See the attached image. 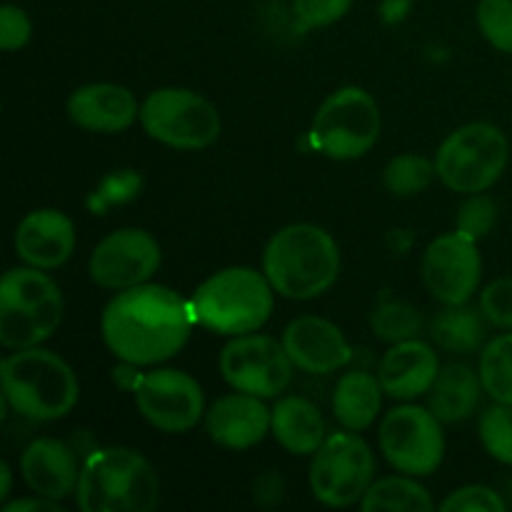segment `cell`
Here are the masks:
<instances>
[{
	"instance_id": "6da1fadb",
	"label": "cell",
	"mask_w": 512,
	"mask_h": 512,
	"mask_svg": "<svg viewBox=\"0 0 512 512\" xmlns=\"http://www.w3.org/2000/svg\"><path fill=\"white\" fill-rule=\"evenodd\" d=\"M195 325L190 300L165 285L120 290L103 310L100 333L125 365H158L180 353Z\"/></svg>"
},
{
	"instance_id": "7a4b0ae2",
	"label": "cell",
	"mask_w": 512,
	"mask_h": 512,
	"mask_svg": "<svg viewBox=\"0 0 512 512\" xmlns=\"http://www.w3.org/2000/svg\"><path fill=\"white\" fill-rule=\"evenodd\" d=\"M263 273L283 298L313 300L328 293L338 280V243L320 225H285L265 245Z\"/></svg>"
},
{
	"instance_id": "3957f363",
	"label": "cell",
	"mask_w": 512,
	"mask_h": 512,
	"mask_svg": "<svg viewBox=\"0 0 512 512\" xmlns=\"http://www.w3.org/2000/svg\"><path fill=\"white\" fill-rule=\"evenodd\" d=\"M75 503L83 512H153L160 478L135 450L95 448L80 470Z\"/></svg>"
},
{
	"instance_id": "277c9868",
	"label": "cell",
	"mask_w": 512,
	"mask_h": 512,
	"mask_svg": "<svg viewBox=\"0 0 512 512\" xmlns=\"http://www.w3.org/2000/svg\"><path fill=\"white\" fill-rule=\"evenodd\" d=\"M3 398L20 418L53 423L78 403V378L60 355L43 348L13 350L0 363Z\"/></svg>"
},
{
	"instance_id": "5b68a950",
	"label": "cell",
	"mask_w": 512,
	"mask_h": 512,
	"mask_svg": "<svg viewBox=\"0 0 512 512\" xmlns=\"http://www.w3.org/2000/svg\"><path fill=\"white\" fill-rule=\"evenodd\" d=\"M273 285L253 268H225L190 295L195 323L218 335L255 333L273 313Z\"/></svg>"
},
{
	"instance_id": "8992f818",
	"label": "cell",
	"mask_w": 512,
	"mask_h": 512,
	"mask_svg": "<svg viewBox=\"0 0 512 512\" xmlns=\"http://www.w3.org/2000/svg\"><path fill=\"white\" fill-rule=\"evenodd\" d=\"M63 320V293L40 268H13L0 280V343L8 350L35 348Z\"/></svg>"
},
{
	"instance_id": "52a82bcc",
	"label": "cell",
	"mask_w": 512,
	"mask_h": 512,
	"mask_svg": "<svg viewBox=\"0 0 512 512\" xmlns=\"http://www.w3.org/2000/svg\"><path fill=\"white\" fill-rule=\"evenodd\" d=\"M508 158V138L498 125L470 123L443 140L435 153V170L455 193H485L505 173Z\"/></svg>"
},
{
	"instance_id": "ba28073f",
	"label": "cell",
	"mask_w": 512,
	"mask_h": 512,
	"mask_svg": "<svg viewBox=\"0 0 512 512\" xmlns=\"http://www.w3.org/2000/svg\"><path fill=\"white\" fill-rule=\"evenodd\" d=\"M383 118L373 95L363 88H340L323 100L313 118L310 138L333 160L363 158L378 143Z\"/></svg>"
},
{
	"instance_id": "9c48e42d",
	"label": "cell",
	"mask_w": 512,
	"mask_h": 512,
	"mask_svg": "<svg viewBox=\"0 0 512 512\" xmlns=\"http://www.w3.org/2000/svg\"><path fill=\"white\" fill-rule=\"evenodd\" d=\"M145 133L175 150H203L220 138V113L188 88H160L140 105Z\"/></svg>"
},
{
	"instance_id": "30bf717a",
	"label": "cell",
	"mask_w": 512,
	"mask_h": 512,
	"mask_svg": "<svg viewBox=\"0 0 512 512\" xmlns=\"http://www.w3.org/2000/svg\"><path fill=\"white\" fill-rule=\"evenodd\" d=\"M375 458L353 430L325 438L310 463V493L328 508H350L360 503L373 485Z\"/></svg>"
},
{
	"instance_id": "8fae6325",
	"label": "cell",
	"mask_w": 512,
	"mask_h": 512,
	"mask_svg": "<svg viewBox=\"0 0 512 512\" xmlns=\"http://www.w3.org/2000/svg\"><path fill=\"white\" fill-rule=\"evenodd\" d=\"M433 410L420 405L393 408L380 423V450L395 470L425 478L440 468L445 458V435Z\"/></svg>"
},
{
	"instance_id": "7c38bea8",
	"label": "cell",
	"mask_w": 512,
	"mask_h": 512,
	"mask_svg": "<svg viewBox=\"0 0 512 512\" xmlns=\"http://www.w3.org/2000/svg\"><path fill=\"white\" fill-rule=\"evenodd\" d=\"M220 375L240 393L275 398L293 380L295 363L280 340L270 335H235L220 353Z\"/></svg>"
},
{
	"instance_id": "4fadbf2b",
	"label": "cell",
	"mask_w": 512,
	"mask_h": 512,
	"mask_svg": "<svg viewBox=\"0 0 512 512\" xmlns=\"http://www.w3.org/2000/svg\"><path fill=\"white\" fill-rule=\"evenodd\" d=\"M135 408L160 433H188L205 415V395L193 375L160 368L140 375L133 388Z\"/></svg>"
},
{
	"instance_id": "5bb4252c",
	"label": "cell",
	"mask_w": 512,
	"mask_h": 512,
	"mask_svg": "<svg viewBox=\"0 0 512 512\" xmlns=\"http://www.w3.org/2000/svg\"><path fill=\"white\" fill-rule=\"evenodd\" d=\"M163 263L158 240L140 228H120L95 245L88 273L105 290H128L143 285Z\"/></svg>"
},
{
	"instance_id": "9a60e30c",
	"label": "cell",
	"mask_w": 512,
	"mask_h": 512,
	"mask_svg": "<svg viewBox=\"0 0 512 512\" xmlns=\"http://www.w3.org/2000/svg\"><path fill=\"white\" fill-rule=\"evenodd\" d=\"M478 240L460 230L440 235L425 248L420 275L428 293L443 305H463L475 295L483 275Z\"/></svg>"
},
{
	"instance_id": "2e32d148",
	"label": "cell",
	"mask_w": 512,
	"mask_h": 512,
	"mask_svg": "<svg viewBox=\"0 0 512 512\" xmlns=\"http://www.w3.org/2000/svg\"><path fill=\"white\" fill-rule=\"evenodd\" d=\"M283 345L295 368L313 375H328L340 370L353 358L348 338L330 320L318 315H300L285 328Z\"/></svg>"
},
{
	"instance_id": "e0dca14e",
	"label": "cell",
	"mask_w": 512,
	"mask_h": 512,
	"mask_svg": "<svg viewBox=\"0 0 512 512\" xmlns=\"http://www.w3.org/2000/svg\"><path fill=\"white\" fill-rule=\"evenodd\" d=\"M78 450L58 438H38L20 455V475L33 495L63 500L75 495L80 480Z\"/></svg>"
},
{
	"instance_id": "ac0fdd59",
	"label": "cell",
	"mask_w": 512,
	"mask_h": 512,
	"mask_svg": "<svg viewBox=\"0 0 512 512\" xmlns=\"http://www.w3.org/2000/svg\"><path fill=\"white\" fill-rule=\"evenodd\" d=\"M270 420L273 410L265 408L263 398L235 390L205 413V430L220 448L248 450L270 433Z\"/></svg>"
},
{
	"instance_id": "d6986e66",
	"label": "cell",
	"mask_w": 512,
	"mask_h": 512,
	"mask_svg": "<svg viewBox=\"0 0 512 512\" xmlns=\"http://www.w3.org/2000/svg\"><path fill=\"white\" fill-rule=\"evenodd\" d=\"M15 253L25 265L40 270H55L75 250V225L65 213L53 208L33 210L20 220L15 230Z\"/></svg>"
},
{
	"instance_id": "ffe728a7",
	"label": "cell",
	"mask_w": 512,
	"mask_h": 512,
	"mask_svg": "<svg viewBox=\"0 0 512 512\" xmlns=\"http://www.w3.org/2000/svg\"><path fill=\"white\" fill-rule=\"evenodd\" d=\"M68 115L90 133H123L138 120L140 108L125 85L90 83L70 93Z\"/></svg>"
},
{
	"instance_id": "44dd1931",
	"label": "cell",
	"mask_w": 512,
	"mask_h": 512,
	"mask_svg": "<svg viewBox=\"0 0 512 512\" xmlns=\"http://www.w3.org/2000/svg\"><path fill=\"white\" fill-rule=\"evenodd\" d=\"M440 373L438 353L418 338L390 345L380 360L378 378L385 393L395 400H415L433 388Z\"/></svg>"
},
{
	"instance_id": "7402d4cb",
	"label": "cell",
	"mask_w": 512,
	"mask_h": 512,
	"mask_svg": "<svg viewBox=\"0 0 512 512\" xmlns=\"http://www.w3.org/2000/svg\"><path fill=\"white\" fill-rule=\"evenodd\" d=\"M270 433L290 455H315L325 443V420L308 398L288 395L275 403Z\"/></svg>"
},
{
	"instance_id": "603a6c76",
	"label": "cell",
	"mask_w": 512,
	"mask_h": 512,
	"mask_svg": "<svg viewBox=\"0 0 512 512\" xmlns=\"http://www.w3.org/2000/svg\"><path fill=\"white\" fill-rule=\"evenodd\" d=\"M483 380L470 365L450 363L440 368L433 388L428 390V408L440 423H460L478 410Z\"/></svg>"
},
{
	"instance_id": "cb8c5ba5",
	"label": "cell",
	"mask_w": 512,
	"mask_h": 512,
	"mask_svg": "<svg viewBox=\"0 0 512 512\" xmlns=\"http://www.w3.org/2000/svg\"><path fill=\"white\" fill-rule=\"evenodd\" d=\"M383 393L380 378H375L373 373H365V370L345 373L333 393L335 420L353 433L370 428L383 405Z\"/></svg>"
},
{
	"instance_id": "d4e9b609",
	"label": "cell",
	"mask_w": 512,
	"mask_h": 512,
	"mask_svg": "<svg viewBox=\"0 0 512 512\" xmlns=\"http://www.w3.org/2000/svg\"><path fill=\"white\" fill-rule=\"evenodd\" d=\"M488 318L473 305H445L430 323V338L435 345L453 355H473L485 345Z\"/></svg>"
},
{
	"instance_id": "484cf974",
	"label": "cell",
	"mask_w": 512,
	"mask_h": 512,
	"mask_svg": "<svg viewBox=\"0 0 512 512\" xmlns=\"http://www.w3.org/2000/svg\"><path fill=\"white\" fill-rule=\"evenodd\" d=\"M360 508L365 512H430L435 510V503L423 485L393 475L370 485L365 498L360 500Z\"/></svg>"
},
{
	"instance_id": "4316f807",
	"label": "cell",
	"mask_w": 512,
	"mask_h": 512,
	"mask_svg": "<svg viewBox=\"0 0 512 512\" xmlns=\"http://www.w3.org/2000/svg\"><path fill=\"white\" fill-rule=\"evenodd\" d=\"M480 380L495 403L512 405V333L490 340L480 353Z\"/></svg>"
},
{
	"instance_id": "83f0119b",
	"label": "cell",
	"mask_w": 512,
	"mask_h": 512,
	"mask_svg": "<svg viewBox=\"0 0 512 512\" xmlns=\"http://www.w3.org/2000/svg\"><path fill=\"white\" fill-rule=\"evenodd\" d=\"M438 175L435 163H430L423 155H395L383 170V183L398 198H410L430 188L433 178Z\"/></svg>"
},
{
	"instance_id": "f1b7e54d",
	"label": "cell",
	"mask_w": 512,
	"mask_h": 512,
	"mask_svg": "<svg viewBox=\"0 0 512 512\" xmlns=\"http://www.w3.org/2000/svg\"><path fill=\"white\" fill-rule=\"evenodd\" d=\"M370 328H373L375 338L393 345L400 340L418 338L420 328H423V315L403 300H385L370 315Z\"/></svg>"
},
{
	"instance_id": "f546056e",
	"label": "cell",
	"mask_w": 512,
	"mask_h": 512,
	"mask_svg": "<svg viewBox=\"0 0 512 512\" xmlns=\"http://www.w3.org/2000/svg\"><path fill=\"white\" fill-rule=\"evenodd\" d=\"M480 443L500 463L512 465V405L498 403L483 413L478 423Z\"/></svg>"
},
{
	"instance_id": "4dcf8cb0",
	"label": "cell",
	"mask_w": 512,
	"mask_h": 512,
	"mask_svg": "<svg viewBox=\"0 0 512 512\" xmlns=\"http://www.w3.org/2000/svg\"><path fill=\"white\" fill-rule=\"evenodd\" d=\"M475 18L493 48L512 53V0H480Z\"/></svg>"
},
{
	"instance_id": "1f68e13d",
	"label": "cell",
	"mask_w": 512,
	"mask_h": 512,
	"mask_svg": "<svg viewBox=\"0 0 512 512\" xmlns=\"http://www.w3.org/2000/svg\"><path fill=\"white\" fill-rule=\"evenodd\" d=\"M495 223H498L495 200L483 193H470V198L458 208V218H455L458 228L455 230H460V233L473 240H483L495 228Z\"/></svg>"
},
{
	"instance_id": "d6a6232c",
	"label": "cell",
	"mask_w": 512,
	"mask_h": 512,
	"mask_svg": "<svg viewBox=\"0 0 512 512\" xmlns=\"http://www.w3.org/2000/svg\"><path fill=\"white\" fill-rule=\"evenodd\" d=\"M443 512H505L508 503L488 485H465L440 503Z\"/></svg>"
},
{
	"instance_id": "836d02e7",
	"label": "cell",
	"mask_w": 512,
	"mask_h": 512,
	"mask_svg": "<svg viewBox=\"0 0 512 512\" xmlns=\"http://www.w3.org/2000/svg\"><path fill=\"white\" fill-rule=\"evenodd\" d=\"M353 0H293V13L300 28H325L343 18Z\"/></svg>"
},
{
	"instance_id": "e575fe53",
	"label": "cell",
	"mask_w": 512,
	"mask_h": 512,
	"mask_svg": "<svg viewBox=\"0 0 512 512\" xmlns=\"http://www.w3.org/2000/svg\"><path fill=\"white\" fill-rule=\"evenodd\" d=\"M480 310H483L490 325L512 330V278L493 280L480 293Z\"/></svg>"
},
{
	"instance_id": "d590c367",
	"label": "cell",
	"mask_w": 512,
	"mask_h": 512,
	"mask_svg": "<svg viewBox=\"0 0 512 512\" xmlns=\"http://www.w3.org/2000/svg\"><path fill=\"white\" fill-rule=\"evenodd\" d=\"M33 25H30L28 13L13 3H5L0 8V48L3 50H20L28 45Z\"/></svg>"
},
{
	"instance_id": "8d00e7d4",
	"label": "cell",
	"mask_w": 512,
	"mask_h": 512,
	"mask_svg": "<svg viewBox=\"0 0 512 512\" xmlns=\"http://www.w3.org/2000/svg\"><path fill=\"white\" fill-rule=\"evenodd\" d=\"M3 512H63V508L58 505V500L35 495V498H23V500H13V503H3Z\"/></svg>"
},
{
	"instance_id": "74e56055",
	"label": "cell",
	"mask_w": 512,
	"mask_h": 512,
	"mask_svg": "<svg viewBox=\"0 0 512 512\" xmlns=\"http://www.w3.org/2000/svg\"><path fill=\"white\" fill-rule=\"evenodd\" d=\"M0 480H3V485H0V500H5L10 495V485H13L8 463H0Z\"/></svg>"
}]
</instances>
